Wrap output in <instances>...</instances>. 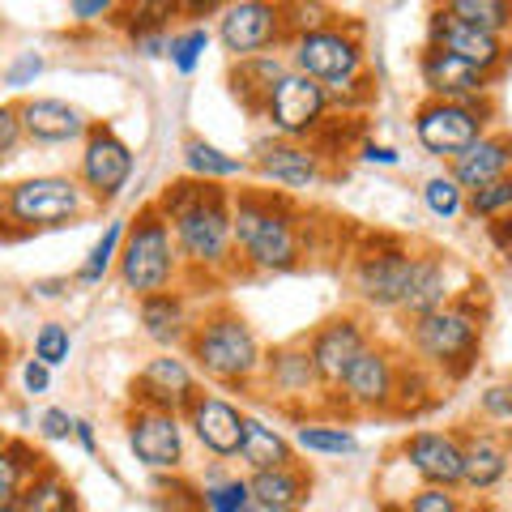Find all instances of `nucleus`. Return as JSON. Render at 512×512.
<instances>
[{"label":"nucleus","mask_w":512,"mask_h":512,"mask_svg":"<svg viewBox=\"0 0 512 512\" xmlns=\"http://www.w3.org/2000/svg\"><path fill=\"white\" fill-rule=\"evenodd\" d=\"M231 197L235 192H227L222 184H205V180H192V175L158 192L154 205L167 218L175 248H180V261L192 274H227V269L239 265Z\"/></svg>","instance_id":"nucleus-1"},{"label":"nucleus","mask_w":512,"mask_h":512,"mask_svg":"<svg viewBox=\"0 0 512 512\" xmlns=\"http://www.w3.org/2000/svg\"><path fill=\"white\" fill-rule=\"evenodd\" d=\"M239 265L252 274H291L303 265V210L274 188H239L231 197Z\"/></svg>","instance_id":"nucleus-2"},{"label":"nucleus","mask_w":512,"mask_h":512,"mask_svg":"<svg viewBox=\"0 0 512 512\" xmlns=\"http://www.w3.org/2000/svg\"><path fill=\"white\" fill-rule=\"evenodd\" d=\"M286 56H291L295 73L325 86L333 103L359 107L372 99V86H367V47H363L359 22L333 18L325 26L308 30V35H295L286 43Z\"/></svg>","instance_id":"nucleus-3"},{"label":"nucleus","mask_w":512,"mask_h":512,"mask_svg":"<svg viewBox=\"0 0 512 512\" xmlns=\"http://www.w3.org/2000/svg\"><path fill=\"white\" fill-rule=\"evenodd\" d=\"M184 359L210 384H222V389H248L265 367V350H261L256 329L235 308H210L205 316H197V325H192Z\"/></svg>","instance_id":"nucleus-4"},{"label":"nucleus","mask_w":512,"mask_h":512,"mask_svg":"<svg viewBox=\"0 0 512 512\" xmlns=\"http://www.w3.org/2000/svg\"><path fill=\"white\" fill-rule=\"evenodd\" d=\"M483 320L487 308H478L474 295H453V303H444L440 312L410 320V346L427 372L461 380L483 346Z\"/></svg>","instance_id":"nucleus-5"},{"label":"nucleus","mask_w":512,"mask_h":512,"mask_svg":"<svg viewBox=\"0 0 512 512\" xmlns=\"http://www.w3.org/2000/svg\"><path fill=\"white\" fill-rule=\"evenodd\" d=\"M180 269H184V261H180V248H175L167 218L158 214L154 201L141 205L137 218H128V235H124V248L116 261L120 286L137 299H150V295L175 291Z\"/></svg>","instance_id":"nucleus-6"},{"label":"nucleus","mask_w":512,"mask_h":512,"mask_svg":"<svg viewBox=\"0 0 512 512\" xmlns=\"http://www.w3.org/2000/svg\"><path fill=\"white\" fill-rule=\"evenodd\" d=\"M86 188L77 175H30L5 188V231L0 239H26L39 231H60L82 222L90 210Z\"/></svg>","instance_id":"nucleus-7"},{"label":"nucleus","mask_w":512,"mask_h":512,"mask_svg":"<svg viewBox=\"0 0 512 512\" xmlns=\"http://www.w3.org/2000/svg\"><path fill=\"white\" fill-rule=\"evenodd\" d=\"M214 39L231 60H252L265 52L291 43V26H286V5H269V0H231L218 9Z\"/></svg>","instance_id":"nucleus-8"},{"label":"nucleus","mask_w":512,"mask_h":512,"mask_svg":"<svg viewBox=\"0 0 512 512\" xmlns=\"http://www.w3.org/2000/svg\"><path fill=\"white\" fill-rule=\"evenodd\" d=\"M329 90L312 82V77H303V73H286L282 82L274 86V94L265 99L261 107V120L269 124V137H282V141H312L325 133V124H329Z\"/></svg>","instance_id":"nucleus-9"},{"label":"nucleus","mask_w":512,"mask_h":512,"mask_svg":"<svg viewBox=\"0 0 512 512\" xmlns=\"http://www.w3.org/2000/svg\"><path fill=\"white\" fill-rule=\"evenodd\" d=\"M491 116L495 107L491 99L483 103H436V99H423L414 107V137H419V146L436 158H461L478 137L491 133Z\"/></svg>","instance_id":"nucleus-10"},{"label":"nucleus","mask_w":512,"mask_h":512,"mask_svg":"<svg viewBox=\"0 0 512 512\" xmlns=\"http://www.w3.org/2000/svg\"><path fill=\"white\" fill-rule=\"evenodd\" d=\"M133 167H137L133 146L111 124L94 120V128L82 141V154H77V184L86 188V197L94 205L116 201L128 188V180H133Z\"/></svg>","instance_id":"nucleus-11"},{"label":"nucleus","mask_w":512,"mask_h":512,"mask_svg":"<svg viewBox=\"0 0 512 512\" xmlns=\"http://www.w3.org/2000/svg\"><path fill=\"white\" fill-rule=\"evenodd\" d=\"M414 248L397 244V239H384L380 248H367L355 256L350 265V286L355 295L367 303V308H380V312H397L406 299V286L414 274Z\"/></svg>","instance_id":"nucleus-12"},{"label":"nucleus","mask_w":512,"mask_h":512,"mask_svg":"<svg viewBox=\"0 0 512 512\" xmlns=\"http://www.w3.org/2000/svg\"><path fill=\"white\" fill-rule=\"evenodd\" d=\"M184 414L150 410V406H128L124 414V440L141 466L154 474H175L184 466Z\"/></svg>","instance_id":"nucleus-13"},{"label":"nucleus","mask_w":512,"mask_h":512,"mask_svg":"<svg viewBox=\"0 0 512 512\" xmlns=\"http://www.w3.org/2000/svg\"><path fill=\"white\" fill-rule=\"evenodd\" d=\"M201 393V376L188 359H180L175 350H163L137 367L133 384H128V397L133 406H150V410H171V414H188V406L197 402Z\"/></svg>","instance_id":"nucleus-14"},{"label":"nucleus","mask_w":512,"mask_h":512,"mask_svg":"<svg viewBox=\"0 0 512 512\" xmlns=\"http://www.w3.org/2000/svg\"><path fill=\"white\" fill-rule=\"evenodd\" d=\"M303 342H308L320 389H342V380H346L350 367H355V359L372 346V333H367V325L355 312H338V316L320 320Z\"/></svg>","instance_id":"nucleus-15"},{"label":"nucleus","mask_w":512,"mask_h":512,"mask_svg":"<svg viewBox=\"0 0 512 512\" xmlns=\"http://www.w3.org/2000/svg\"><path fill=\"white\" fill-rule=\"evenodd\" d=\"M265 184H274L282 192H303L325 180V154L308 141H282V137H261L252 146L248 163Z\"/></svg>","instance_id":"nucleus-16"},{"label":"nucleus","mask_w":512,"mask_h":512,"mask_svg":"<svg viewBox=\"0 0 512 512\" xmlns=\"http://www.w3.org/2000/svg\"><path fill=\"white\" fill-rule=\"evenodd\" d=\"M402 457H406V466L423 478V487L457 491L461 470H466V440H461V431L419 427L402 440Z\"/></svg>","instance_id":"nucleus-17"},{"label":"nucleus","mask_w":512,"mask_h":512,"mask_svg":"<svg viewBox=\"0 0 512 512\" xmlns=\"http://www.w3.org/2000/svg\"><path fill=\"white\" fill-rule=\"evenodd\" d=\"M427 47H440V52L474 64V69L487 73V77H495L508 64V43L504 39H495V35H487V30H474L466 22H457L444 5L431 9V18H427Z\"/></svg>","instance_id":"nucleus-18"},{"label":"nucleus","mask_w":512,"mask_h":512,"mask_svg":"<svg viewBox=\"0 0 512 512\" xmlns=\"http://www.w3.org/2000/svg\"><path fill=\"white\" fill-rule=\"evenodd\" d=\"M397 372H402V359L393 355L389 346L372 342L363 350V355L355 359V367L346 372L342 380V402L355 406V410H367V414H384L393 410V397H397Z\"/></svg>","instance_id":"nucleus-19"},{"label":"nucleus","mask_w":512,"mask_h":512,"mask_svg":"<svg viewBox=\"0 0 512 512\" xmlns=\"http://www.w3.org/2000/svg\"><path fill=\"white\" fill-rule=\"evenodd\" d=\"M419 82L427 90V99H436V103H483V99H491L487 73H478L474 64L448 56L440 47H427V43L419 52Z\"/></svg>","instance_id":"nucleus-20"},{"label":"nucleus","mask_w":512,"mask_h":512,"mask_svg":"<svg viewBox=\"0 0 512 512\" xmlns=\"http://www.w3.org/2000/svg\"><path fill=\"white\" fill-rule=\"evenodd\" d=\"M244 419H248V414L239 410L231 397L205 393V389L197 393V402H192L188 414H184V423L192 427L197 444L210 457H218V461H231L239 453V440H244Z\"/></svg>","instance_id":"nucleus-21"},{"label":"nucleus","mask_w":512,"mask_h":512,"mask_svg":"<svg viewBox=\"0 0 512 512\" xmlns=\"http://www.w3.org/2000/svg\"><path fill=\"white\" fill-rule=\"evenodd\" d=\"M22 133L35 146H69V141H86L94 120L69 99H52V94H35V99L18 103Z\"/></svg>","instance_id":"nucleus-22"},{"label":"nucleus","mask_w":512,"mask_h":512,"mask_svg":"<svg viewBox=\"0 0 512 512\" xmlns=\"http://www.w3.org/2000/svg\"><path fill=\"white\" fill-rule=\"evenodd\" d=\"M448 175L466 188V197H470V192H478V188L495 184V180H504V175H512V137L508 133L478 137L466 154L448 163Z\"/></svg>","instance_id":"nucleus-23"},{"label":"nucleus","mask_w":512,"mask_h":512,"mask_svg":"<svg viewBox=\"0 0 512 512\" xmlns=\"http://www.w3.org/2000/svg\"><path fill=\"white\" fill-rule=\"evenodd\" d=\"M286 73H291V56H282V52H265V56H252V60H231L227 86H231V94L239 99V107H244L248 116L261 120L265 99L274 94V86L282 82Z\"/></svg>","instance_id":"nucleus-24"},{"label":"nucleus","mask_w":512,"mask_h":512,"mask_svg":"<svg viewBox=\"0 0 512 512\" xmlns=\"http://www.w3.org/2000/svg\"><path fill=\"white\" fill-rule=\"evenodd\" d=\"M444 303H453V269L440 252H419L414 256V274H410V286H406V299H402V316L419 320V316H431L440 312Z\"/></svg>","instance_id":"nucleus-25"},{"label":"nucleus","mask_w":512,"mask_h":512,"mask_svg":"<svg viewBox=\"0 0 512 512\" xmlns=\"http://www.w3.org/2000/svg\"><path fill=\"white\" fill-rule=\"evenodd\" d=\"M137 316H141V333H146L154 346H163V350L188 346L192 325H197L192 312H188V299L180 291H163V295L141 299L137 303Z\"/></svg>","instance_id":"nucleus-26"},{"label":"nucleus","mask_w":512,"mask_h":512,"mask_svg":"<svg viewBox=\"0 0 512 512\" xmlns=\"http://www.w3.org/2000/svg\"><path fill=\"white\" fill-rule=\"evenodd\" d=\"M265 384L269 393L278 397H308L320 389V376L312 367V355H308V342H286V346H274L265 350Z\"/></svg>","instance_id":"nucleus-27"},{"label":"nucleus","mask_w":512,"mask_h":512,"mask_svg":"<svg viewBox=\"0 0 512 512\" xmlns=\"http://www.w3.org/2000/svg\"><path fill=\"white\" fill-rule=\"evenodd\" d=\"M235 457H239V466H244L248 474L299 466V461H295V440H286L274 423L256 419V414H248V419H244V440H239Z\"/></svg>","instance_id":"nucleus-28"},{"label":"nucleus","mask_w":512,"mask_h":512,"mask_svg":"<svg viewBox=\"0 0 512 512\" xmlns=\"http://www.w3.org/2000/svg\"><path fill=\"white\" fill-rule=\"evenodd\" d=\"M466 440V470H461V487L470 491H491L508 474V444L495 431H461Z\"/></svg>","instance_id":"nucleus-29"},{"label":"nucleus","mask_w":512,"mask_h":512,"mask_svg":"<svg viewBox=\"0 0 512 512\" xmlns=\"http://www.w3.org/2000/svg\"><path fill=\"white\" fill-rule=\"evenodd\" d=\"M252 500L278 512H303L312 495V474L303 466H286V470H265V474H248Z\"/></svg>","instance_id":"nucleus-30"},{"label":"nucleus","mask_w":512,"mask_h":512,"mask_svg":"<svg viewBox=\"0 0 512 512\" xmlns=\"http://www.w3.org/2000/svg\"><path fill=\"white\" fill-rule=\"evenodd\" d=\"M47 466V457L35 453L18 436H0V504H18L22 491L30 487V478Z\"/></svg>","instance_id":"nucleus-31"},{"label":"nucleus","mask_w":512,"mask_h":512,"mask_svg":"<svg viewBox=\"0 0 512 512\" xmlns=\"http://www.w3.org/2000/svg\"><path fill=\"white\" fill-rule=\"evenodd\" d=\"M184 171L192 180H205V184H227V180L248 175V163L227 154L222 146H214V141H205V137H188L184 141Z\"/></svg>","instance_id":"nucleus-32"},{"label":"nucleus","mask_w":512,"mask_h":512,"mask_svg":"<svg viewBox=\"0 0 512 512\" xmlns=\"http://www.w3.org/2000/svg\"><path fill=\"white\" fill-rule=\"evenodd\" d=\"M124 235H128V218H111L107 227H103V235L94 239V248L86 252V261L77 265L73 282H77V286H99V282L111 274V269H116V261H120Z\"/></svg>","instance_id":"nucleus-33"},{"label":"nucleus","mask_w":512,"mask_h":512,"mask_svg":"<svg viewBox=\"0 0 512 512\" xmlns=\"http://www.w3.org/2000/svg\"><path fill=\"white\" fill-rule=\"evenodd\" d=\"M22 508L26 512H82L73 483L52 466H43L35 478H30V487L22 491Z\"/></svg>","instance_id":"nucleus-34"},{"label":"nucleus","mask_w":512,"mask_h":512,"mask_svg":"<svg viewBox=\"0 0 512 512\" xmlns=\"http://www.w3.org/2000/svg\"><path fill=\"white\" fill-rule=\"evenodd\" d=\"M295 448H303L308 457H350L359 453V436L342 423H312L303 419L295 427Z\"/></svg>","instance_id":"nucleus-35"},{"label":"nucleus","mask_w":512,"mask_h":512,"mask_svg":"<svg viewBox=\"0 0 512 512\" xmlns=\"http://www.w3.org/2000/svg\"><path fill=\"white\" fill-rule=\"evenodd\" d=\"M444 9L453 13L457 22H466L474 30H487V35H495V39H504L512 30V5L508 0H448Z\"/></svg>","instance_id":"nucleus-36"},{"label":"nucleus","mask_w":512,"mask_h":512,"mask_svg":"<svg viewBox=\"0 0 512 512\" xmlns=\"http://www.w3.org/2000/svg\"><path fill=\"white\" fill-rule=\"evenodd\" d=\"M423 205H427V214L431 218H440V222H453L466 214V188H461L453 175H431V180H423Z\"/></svg>","instance_id":"nucleus-37"},{"label":"nucleus","mask_w":512,"mask_h":512,"mask_svg":"<svg viewBox=\"0 0 512 512\" xmlns=\"http://www.w3.org/2000/svg\"><path fill=\"white\" fill-rule=\"evenodd\" d=\"M201 508L205 512H248L252 508V487L248 478H222L214 474L201 487Z\"/></svg>","instance_id":"nucleus-38"},{"label":"nucleus","mask_w":512,"mask_h":512,"mask_svg":"<svg viewBox=\"0 0 512 512\" xmlns=\"http://www.w3.org/2000/svg\"><path fill=\"white\" fill-rule=\"evenodd\" d=\"M466 214L478 218V222H500V218H512V175H504V180H495L487 188H478L466 197Z\"/></svg>","instance_id":"nucleus-39"},{"label":"nucleus","mask_w":512,"mask_h":512,"mask_svg":"<svg viewBox=\"0 0 512 512\" xmlns=\"http://www.w3.org/2000/svg\"><path fill=\"white\" fill-rule=\"evenodd\" d=\"M210 30L205 26H184V30H175L171 35V69L180 73V77H192L201 69V60H205V47H210Z\"/></svg>","instance_id":"nucleus-40"},{"label":"nucleus","mask_w":512,"mask_h":512,"mask_svg":"<svg viewBox=\"0 0 512 512\" xmlns=\"http://www.w3.org/2000/svg\"><path fill=\"white\" fill-rule=\"evenodd\" d=\"M30 359L47 363L52 372L69 363L73 359V333H69V325H60V320H43V325L35 329V350H30Z\"/></svg>","instance_id":"nucleus-41"},{"label":"nucleus","mask_w":512,"mask_h":512,"mask_svg":"<svg viewBox=\"0 0 512 512\" xmlns=\"http://www.w3.org/2000/svg\"><path fill=\"white\" fill-rule=\"evenodd\" d=\"M43 69H47V60H43L39 52H18V56H13V60L5 64L0 82L13 86V90H26V86H35V82H39Z\"/></svg>","instance_id":"nucleus-42"},{"label":"nucleus","mask_w":512,"mask_h":512,"mask_svg":"<svg viewBox=\"0 0 512 512\" xmlns=\"http://www.w3.org/2000/svg\"><path fill=\"white\" fill-rule=\"evenodd\" d=\"M73 427H77V414H69L64 406H47L39 419H35V431L47 440V444H64L73 440Z\"/></svg>","instance_id":"nucleus-43"},{"label":"nucleus","mask_w":512,"mask_h":512,"mask_svg":"<svg viewBox=\"0 0 512 512\" xmlns=\"http://www.w3.org/2000/svg\"><path fill=\"white\" fill-rule=\"evenodd\" d=\"M466 504L457 500V491H444V487H419L406 500V512H461Z\"/></svg>","instance_id":"nucleus-44"},{"label":"nucleus","mask_w":512,"mask_h":512,"mask_svg":"<svg viewBox=\"0 0 512 512\" xmlns=\"http://www.w3.org/2000/svg\"><path fill=\"white\" fill-rule=\"evenodd\" d=\"M26 141L22 133V116H18V103H0V163L18 154V146Z\"/></svg>","instance_id":"nucleus-45"},{"label":"nucleus","mask_w":512,"mask_h":512,"mask_svg":"<svg viewBox=\"0 0 512 512\" xmlns=\"http://www.w3.org/2000/svg\"><path fill=\"white\" fill-rule=\"evenodd\" d=\"M478 406H483L487 419L512 423V384H487L483 397H478Z\"/></svg>","instance_id":"nucleus-46"},{"label":"nucleus","mask_w":512,"mask_h":512,"mask_svg":"<svg viewBox=\"0 0 512 512\" xmlns=\"http://www.w3.org/2000/svg\"><path fill=\"white\" fill-rule=\"evenodd\" d=\"M111 13H120V5H111V0H69V22H77V26L107 22Z\"/></svg>","instance_id":"nucleus-47"},{"label":"nucleus","mask_w":512,"mask_h":512,"mask_svg":"<svg viewBox=\"0 0 512 512\" xmlns=\"http://www.w3.org/2000/svg\"><path fill=\"white\" fill-rule=\"evenodd\" d=\"M22 389L30 397H47V393H52V367L39 363V359H26L22 363Z\"/></svg>","instance_id":"nucleus-48"},{"label":"nucleus","mask_w":512,"mask_h":512,"mask_svg":"<svg viewBox=\"0 0 512 512\" xmlns=\"http://www.w3.org/2000/svg\"><path fill=\"white\" fill-rule=\"evenodd\" d=\"M359 158L367 167H397V163H402V154H397L393 146H384V141H363Z\"/></svg>","instance_id":"nucleus-49"},{"label":"nucleus","mask_w":512,"mask_h":512,"mask_svg":"<svg viewBox=\"0 0 512 512\" xmlns=\"http://www.w3.org/2000/svg\"><path fill=\"white\" fill-rule=\"evenodd\" d=\"M69 291H73L69 278H35V282H30V295H35V299H64Z\"/></svg>","instance_id":"nucleus-50"},{"label":"nucleus","mask_w":512,"mask_h":512,"mask_svg":"<svg viewBox=\"0 0 512 512\" xmlns=\"http://www.w3.org/2000/svg\"><path fill=\"white\" fill-rule=\"evenodd\" d=\"M73 440H77V448H82V453H99V431H94V423L90 419H77V427H73Z\"/></svg>","instance_id":"nucleus-51"},{"label":"nucleus","mask_w":512,"mask_h":512,"mask_svg":"<svg viewBox=\"0 0 512 512\" xmlns=\"http://www.w3.org/2000/svg\"><path fill=\"white\" fill-rule=\"evenodd\" d=\"M491 239L500 244V252H508V256H512V218L491 222Z\"/></svg>","instance_id":"nucleus-52"},{"label":"nucleus","mask_w":512,"mask_h":512,"mask_svg":"<svg viewBox=\"0 0 512 512\" xmlns=\"http://www.w3.org/2000/svg\"><path fill=\"white\" fill-rule=\"evenodd\" d=\"M461 512H495V508H491V504H466Z\"/></svg>","instance_id":"nucleus-53"},{"label":"nucleus","mask_w":512,"mask_h":512,"mask_svg":"<svg viewBox=\"0 0 512 512\" xmlns=\"http://www.w3.org/2000/svg\"><path fill=\"white\" fill-rule=\"evenodd\" d=\"M0 231H5V192H0Z\"/></svg>","instance_id":"nucleus-54"},{"label":"nucleus","mask_w":512,"mask_h":512,"mask_svg":"<svg viewBox=\"0 0 512 512\" xmlns=\"http://www.w3.org/2000/svg\"><path fill=\"white\" fill-rule=\"evenodd\" d=\"M0 512H22V500L18 504H0Z\"/></svg>","instance_id":"nucleus-55"},{"label":"nucleus","mask_w":512,"mask_h":512,"mask_svg":"<svg viewBox=\"0 0 512 512\" xmlns=\"http://www.w3.org/2000/svg\"><path fill=\"white\" fill-rule=\"evenodd\" d=\"M22 512H26V508H22Z\"/></svg>","instance_id":"nucleus-56"}]
</instances>
